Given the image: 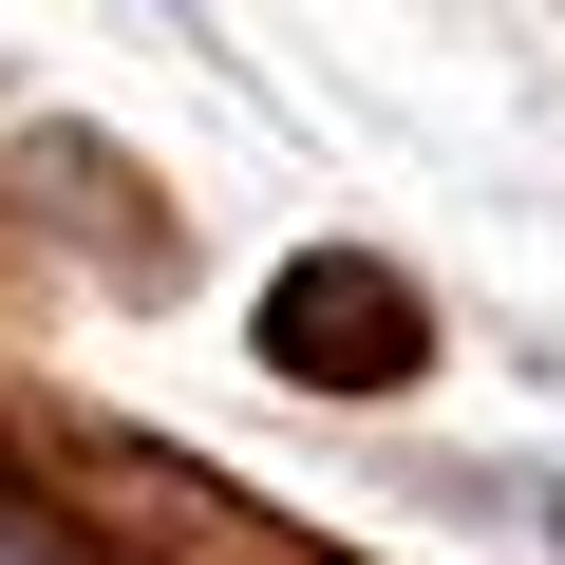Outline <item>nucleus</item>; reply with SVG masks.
<instances>
[{"instance_id": "nucleus-1", "label": "nucleus", "mask_w": 565, "mask_h": 565, "mask_svg": "<svg viewBox=\"0 0 565 565\" xmlns=\"http://www.w3.org/2000/svg\"><path fill=\"white\" fill-rule=\"evenodd\" d=\"M415 340H434V321H415V282H396L377 245H302V264L264 282V359L321 377V396H396Z\"/></svg>"}, {"instance_id": "nucleus-3", "label": "nucleus", "mask_w": 565, "mask_h": 565, "mask_svg": "<svg viewBox=\"0 0 565 565\" xmlns=\"http://www.w3.org/2000/svg\"><path fill=\"white\" fill-rule=\"evenodd\" d=\"M170 20H207V0H170Z\"/></svg>"}, {"instance_id": "nucleus-2", "label": "nucleus", "mask_w": 565, "mask_h": 565, "mask_svg": "<svg viewBox=\"0 0 565 565\" xmlns=\"http://www.w3.org/2000/svg\"><path fill=\"white\" fill-rule=\"evenodd\" d=\"M0 565H95L76 527H39V509H0Z\"/></svg>"}]
</instances>
